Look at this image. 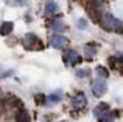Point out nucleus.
I'll return each instance as SVG.
<instances>
[{
	"label": "nucleus",
	"mask_w": 123,
	"mask_h": 122,
	"mask_svg": "<svg viewBox=\"0 0 123 122\" xmlns=\"http://www.w3.org/2000/svg\"><path fill=\"white\" fill-rule=\"evenodd\" d=\"M63 98V93L62 90H57V91L52 93L46 97V102H50V104H55V102H59L60 100Z\"/></svg>",
	"instance_id": "obj_13"
},
{
	"label": "nucleus",
	"mask_w": 123,
	"mask_h": 122,
	"mask_svg": "<svg viewBox=\"0 0 123 122\" xmlns=\"http://www.w3.org/2000/svg\"><path fill=\"white\" fill-rule=\"evenodd\" d=\"M111 109V107H109V104L108 102H101V104H98L97 107L94 108V115L97 116V118H99V116H102V115L105 114L106 111H109Z\"/></svg>",
	"instance_id": "obj_9"
},
{
	"label": "nucleus",
	"mask_w": 123,
	"mask_h": 122,
	"mask_svg": "<svg viewBox=\"0 0 123 122\" xmlns=\"http://www.w3.org/2000/svg\"><path fill=\"white\" fill-rule=\"evenodd\" d=\"M63 56H64V62H66V65H70V66H76V65H78L80 62L83 61L81 55L78 54V52H76L74 49L67 51Z\"/></svg>",
	"instance_id": "obj_5"
},
{
	"label": "nucleus",
	"mask_w": 123,
	"mask_h": 122,
	"mask_svg": "<svg viewBox=\"0 0 123 122\" xmlns=\"http://www.w3.org/2000/svg\"><path fill=\"white\" fill-rule=\"evenodd\" d=\"M59 11V6L55 3L53 0H48L46 1V6H45V13L46 15H53Z\"/></svg>",
	"instance_id": "obj_11"
},
{
	"label": "nucleus",
	"mask_w": 123,
	"mask_h": 122,
	"mask_svg": "<svg viewBox=\"0 0 123 122\" xmlns=\"http://www.w3.org/2000/svg\"><path fill=\"white\" fill-rule=\"evenodd\" d=\"M13 28H14V24L11 21H4V23L0 25V35L3 37H7L13 32Z\"/></svg>",
	"instance_id": "obj_10"
},
{
	"label": "nucleus",
	"mask_w": 123,
	"mask_h": 122,
	"mask_svg": "<svg viewBox=\"0 0 123 122\" xmlns=\"http://www.w3.org/2000/svg\"><path fill=\"white\" fill-rule=\"evenodd\" d=\"M35 102H37L38 105H43V104H46V95L45 94H42V93L35 94Z\"/></svg>",
	"instance_id": "obj_17"
},
{
	"label": "nucleus",
	"mask_w": 123,
	"mask_h": 122,
	"mask_svg": "<svg viewBox=\"0 0 123 122\" xmlns=\"http://www.w3.org/2000/svg\"><path fill=\"white\" fill-rule=\"evenodd\" d=\"M77 28H78V30H87V28H88L87 20H85V18H80V20L77 21Z\"/></svg>",
	"instance_id": "obj_18"
},
{
	"label": "nucleus",
	"mask_w": 123,
	"mask_h": 122,
	"mask_svg": "<svg viewBox=\"0 0 123 122\" xmlns=\"http://www.w3.org/2000/svg\"><path fill=\"white\" fill-rule=\"evenodd\" d=\"M24 49H27V51H42L43 44L35 34L28 32L24 37Z\"/></svg>",
	"instance_id": "obj_2"
},
{
	"label": "nucleus",
	"mask_w": 123,
	"mask_h": 122,
	"mask_svg": "<svg viewBox=\"0 0 123 122\" xmlns=\"http://www.w3.org/2000/svg\"><path fill=\"white\" fill-rule=\"evenodd\" d=\"M95 72H97V75L99 77H102V79H108L109 77V72H108V69L105 68V66H97V69H95Z\"/></svg>",
	"instance_id": "obj_15"
},
{
	"label": "nucleus",
	"mask_w": 123,
	"mask_h": 122,
	"mask_svg": "<svg viewBox=\"0 0 123 122\" xmlns=\"http://www.w3.org/2000/svg\"><path fill=\"white\" fill-rule=\"evenodd\" d=\"M108 91V81L101 77L99 80H95L92 83V94L95 97H101Z\"/></svg>",
	"instance_id": "obj_3"
},
{
	"label": "nucleus",
	"mask_w": 123,
	"mask_h": 122,
	"mask_svg": "<svg viewBox=\"0 0 123 122\" xmlns=\"http://www.w3.org/2000/svg\"><path fill=\"white\" fill-rule=\"evenodd\" d=\"M98 51V44L97 42H88L84 45V52H85V59L87 61H92V56L97 54Z\"/></svg>",
	"instance_id": "obj_7"
},
{
	"label": "nucleus",
	"mask_w": 123,
	"mask_h": 122,
	"mask_svg": "<svg viewBox=\"0 0 123 122\" xmlns=\"http://www.w3.org/2000/svg\"><path fill=\"white\" fill-rule=\"evenodd\" d=\"M90 75H91V70L90 69H77L76 70V76L81 77V79L83 77H88Z\"/></svg>",
	"instance_id": "obj_16"
},
{
	"label": "nucleus",
	"mask_w": 123,
	"mask_h": 122,
	"mask_svg": "<svg viewBox=\"0 0 123 122\" xmlns=\"http://www.w3.org/2000/svg\"><path fill=\"white\" fill-rule=\"evenodd\" d=\"M87 97H85L84 93H78L76 97H73V100H71V105H73V108L74 109H77V111H81V109H84L85 105H87Z\"/></svg>",
	"instance_id": "obj_6"
},
{
	"label": "nucleus",
	"mask_w": 123,
	"mask_h": 122,
	"mask_svg": "<svg viewBox=\"0 0 123 122\" xmlns=\"http://www.w3.org/2000/svg\"><path fill=\"white\" fill-rule=\"evenodd\" d=\"M49 28H50L52 31H55V32H62V31L66 30L64 24L62 23V21H59V20H53L52 23L49 24Z\"/></svg>",
	"instance_id": "obj_14"
},
{
	"label": "nucleus",
	"mask_w": 123,
	"mask_h": 122,
	"mask_svg": "<svg viewBox=\"0 0 123 122\" xmlns=\"http://www.w3.org/2000/svg\"><path fill=\"white\" fill-rule=\"evenodd\" d=\"M116 116H119V111H113V112L106 111V112L102 115V116H99V118H98V119H99L98 122H113Z\"/></svg>",
	"instance_id": "obj_12"
},
{
	"label": "nucleus",
	"mask_w": 123,
	"mask_h": 122,
	"mask_svg": "<svg viewBox=\"0 0 123 122\" xmlns=\"http://www.w3.org/2000/svg\"><path fill=\"white\" fill-rule=\"evenodd\" d=\"M101 25L102 28H105L106 31H112V32H119L122 34V21L119 18H116L115 15H112L111 13H106L105 15H102L101 20Z\"/></svg>",
	"instance_id": "obj_1"
},
{
	"label": "nucleus",
	"mask_w": 123,
	"mask_h": 122,
	"mask_svg": "<svg viewBox=\"0 0 123 122\" xmlns=\"http://www.w3.org/2000/svg\"><path fill=\"white\" fill-rule=\"evenodd\" d=\"M15 1H17L18 4H25V3H27L28 0H15Z\"/></svg>",
	"instance_id": "obj_19"
},
{
	"label": "nucleus",
	"mask_w": 123,
	"mask_h": 122,
	"mask_svg": "<svg viewBox=\"0 0 123 122\" xmlns=\"http://www.w3.org/2000/svg\"><path fill=\"white\" fill-rule=\"evenodd\" d=\"M15 122H31L28 111H27L24 107H21L18 111H17V114H15Z\"/></svg>",
	"instance_id": "obj_8"
},
{
	"label": "nucleus",
	"mask_w": 123,
	"mask_h": 122,
	"mask_svg": "<svg viewBox=\"0 0 123 122\" xmlns=\"http://www.w3.org/2000/svg\"><path fill=\"white\" fill-rule=\"evenodd\" d=\"M50 46L55 49H66L70 46V39L63 37V35H55L53 38L50 39Z\"/></svg>",
	"instance_id": "obj_4"
}]
</instances>
